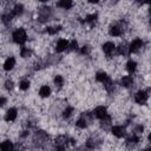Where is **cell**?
<instances>
[{
    "mask_svg": "<svg viewBox=\"0 0 151 151\" xmlns=\"http://www.w3.org/2000/svg\"><path fill=\"white\" fill-rule=\"evenodd\" d=\"M26 38H27V35H26V32H25V29H22V28H19V29H17V31H14V33H13V40H14V42H17V44H24L25 41H26Z\"/></svg>",
    "mask_w": 151,
    "mask_h": 151,
    "instance_id": "cell-1",
    "label": "cell"
},
{
    "mask_svg": "<svg viewBox=\"0 0 151 151\" xmlns=\"http://www.w3.org/2000/svg\"><path fill=\"white\" fill-rule=\"evenodd\" d=\"M147 97H149L147 92H145V91H138L136 93V96H134V100L138 104H145V101L147 100Z\"/></svg>",
    "mask_w": 151,
    "mask_h": 151,
    "instance_id": "cell-2",
    "label": "cell"
},
{
    "mask_svg": "<svg viewBox=\"0 0 151 151\" xmlns=\"http://www.w3.org/2000/svg\"><path fill=\"white\" fill-rule=\"evenodd\" d=\"M143 41L140 40V39H134L132 42H131V45H130V47H129V50H130V52H138L142 47H143Z\"/></svg>",
    "mask_w": 151,
    "mask_h": 151,
    "instance_id": "cell-3",
    "label": "cell"
},
{
    "mask_svg": "<svg viewBox=\"0 0 151 151\" xmlns=\"http://www.w3.org/2000/svg\"><path fill=\"white\" fill-rule=\"evenodd\" d=\"M94 117H97L98 119H104L106 116H107V113H106V109L104 107V106H98L96 110H94Z\"/></svg>",
    "mask_w": 151,
    "mask_h": 151,
    "instance_id": "cell-4",
    "label": "cell"
},
{
    "mask_svg": "<svg viewBox=\"0 0 151 151\" xmlns=\"http://www.w3.org/2000/svg\"><path fill=\"white\" fill-rule=\"evenodd\" d=\"M67 47H68V41L65 40V39H60V40L57 42L55 50H57V52H63V51H65Z\"/></svg>",
    "mask_w": 151,
    "mask_h": 151,
    "instance_id": "cell-5",
    "label": "cell"
},
{
    "mask_svg": "<svg viewBox=\"0 0 151 151\" xmlns=\"http://www.w3.org/2000/svg\"><path fill=\"white\" fill-rule=\"evenodd\" d=\"M17 118V110L15 109H9L7 110L6 114H5V120L6 122H13Z\"/></svg>",
    "mask_w": 151,
    "mask_h": 151,
    "instance_id": "cell-6",
    "label": "cell"
},
{
    "mask_svg": "<svg viewBox=\"0 0 151 151\" xmlns=\"http://www.w3.org/2000/svg\"><path fill=\"white\" fill-rule=\"evenodd\" d=\"M14 65H15V59L13 57H9V58L6 59V61L4 64V70L5 71H9V70H12L14 67Z\"/></svg>",
    "mask_w": 151,
    "mask_h": 151,
    "instance_id": "cell-7",
    "label": "cell"
},
{
    "mask_svg": "<svg viewBox=\"0 0 151 151\" xmlns=\"http://www.w3.org/2000/svg\"><path fill=\"white\" fill-rule=\"evenodd\" d=\"M114 48H116V46H114V44L111 42V41H107V42H105V44L103 45V51H104L106 54H111V53L114 51Z\"/></svg>",
    "mask_w": 151,
    "mask_h": 151,
    "instance_id": "cell-8",
    "label": "cell"
},
{
    "mask_svg": "<svg viewBox=\"0 0 151 151\" xmlns=\"http://www.w3.org/2000/svg\"><path fill=\"white\" fill-rule=\"evenodd\" d=\"M0 150L1 151H13V144L11 140H5L0 144Z\"/></svg>",
    "mask_w": 151,
    "mask_h": 151,
    "instance_id": "cell-9",
    "label": "cell"
},
{
    "mask_svg": "<svg viewBox=\"0 0 151 151\" xmlns=\"http://www.w3.org/2000/svg\"><path fill=\"white\" fill-rule=\"evenodd\" d=\"M112 133H113L116 137L120 138V137H123V136L125 134V131H124V129H123L122 126H113V127H112Z\"/></svg>",
    "mask_w": 151,
    "mask_h": 151,
    "instance_id": "cell-10",
    "label": "cell"
},
{
    "mask_svg": "<svg viewBox=\"0 0 151 151\" xmlns=\"http://www.w3.org/2000/svg\"><path fill=\"white\" fill-rule=\"evenodd\" d=\"M39 94H40V97H42V98H45V97H48L50 94H51V88L48 87V86H41L40 87V90H39Z\"/></svg>",
    "mask_w": 151,
    "mask_h": 151,
    "instance_id": "cell-11",
    "label": "cell"
},
{
    "mask_svg": "<svg viewBox=\"0 0 151 151\" xmlns=\"http://www.w3.org/2000/svg\"><path fill=\"white\" fill-rule=\"evenodd\" d=\"M136 68H137V63L133 61V60H129L127 64H126V70H127V72H129V73H133V72L136 71Z\"/></svg>",
    "mask_w": 151,
    "mask_h": 151,
    "instance_id": "cell-12",
    "label": "cell"
},
{
    "mask_svg": "<svg viewBox=\"0 0 151 151\" xmlns=\"http://www.w3.org/2000/svg\"><path fill=\"white\" fill-rule=\"evenodd\" d=\"M132 83H133V80H132V77H130V76L123 77V78H122V80H120V84H122L123 86H125V87L131 86V85H132Z\"/></svg>",
    "mask_w": 151,
    "mask_h": 151,
    "instance_id": "cell-13",
    "label": "cell"
},
{
    "mask_svg": "<svg viewBox=\"0 0 151 151\" xmlns=\"http://www.w3.org/2000/svg\"><path fill=\"white\" fill-rule=\"evenodd\" d=\"M110 34L113 37H119L122 34V28L119 26H111L110 27Z\"/></svg>",
    "mask_w": 151,
    "mask_h": 151,
    "instance_id": "cell-14",
    "label": "cell"
},
{
    "mask_svg": "<svg viewBox=\"0 0 151 151\" xmlns=\"http://www.w3.org/2000/svg\"><path fill=\"white\" fill-rule=\"evenodd\" d=\"M96 79L98 80V81H100V83H106L107 80H109V77H107V74L105 73V72H98L97 73V76H96Z\"/></svg>",
    "mask_w": 151,
    "mask_h": 151,
    "instance_id": "cell-15",
    "label": "cell"
},
{
    "mask_svg": "<svg viewBox=\"0 0 151 151\" xmlns=\"http://www.w3.org/2000/svg\"><path fill=\"white\" fill-rule=\"evenodd\" d=\"M57 5H58L59 7H63V8H65V9H68V8L72 7V1H70V0H61V1H59Z\"/></svg>",
    "mask_w": 151,
    "mask_h": 151,
    "instance_id": "cell-16",
    "label": "cell"
},
{
    "mask_svg": "<svg viewBox=\"0 0 151 151\" xmlns=\"http://www.w3.org/2000/svg\"><path fill=\"white\" fill-rule=\"evenodd\" d=\"M22 9H24V6L21 4H17L12 11V15H19L22 13Z\"/></svg>",
    "mask_w": 151,
    "mask_h": 151,
    "instance_id": "cell-17",
    "label": "cell"
},
{
    "mask_svg": "<svg viewBox=\"0 0 151 151\" xmlns=\"http://www.w3.org/2000/svg\"><path fill=\"white\" fill-rule=\"evenodd\" d=\"M20 54H21L22 58H27V57L31 55V51H29L27 47H22L21 51H20Z\"/></svg>",
    "mask_w": 151,
    "mask_h": 151,
    "instance_id": "cell-18",
    "label": "cell"
},
{
    "mask_svg": "<svg viewBox=\"0 0 151 151\" xmlns=\"http://www.w3.org/2000/svg\"><path fill=\"white\" fill-rule=\"evenodd\" d=\"M19 87L21 88V90H27L28 87H29V81L28 80H21L20 81V84H19Z\"/></svg>",
    "mask_w": 151,
    "mask_h": 151,
    "instance_id": "cell-19",
    "label": "cell"
},
{
    "mask_svg": "<svg viewBox=\"0 0 151 151\" xmlns=\"http://www.w3.org/2000/svg\"><path fill=\"white\" fill-rule=\"evenodd\" d=\"M59 29H60V26H57V27H47L46 28L47 33H50V34H55Z\"/></svg>",
    "mask_w": 151,
    "mask_h": 151,
    "instance_id": "cell-20",
    "label": "cell"
},
{
    "mask_svg": "<svg viewBox=\"0 0 151 151\" xmlns=\"http://www.w3.org/2000/svg\"><path fill=\"white\" fill-rule=\"evenodd\" d=\"M63 83H64V78H63L61 76H57V77L54 78V84L58 85L59 87L63 85Z\"/></svg>",
    "mask_w": 151,
    "mask_h": 151,
    "instance_id": "cell-21",
    "label": "cell"
},
{
    "mask_svg": "<svg viewBox=\"0 0 151 151\" xmlns=\"http://www.w3.org/2000/svg\"><path fill=\"white\" fill-rule=\"evenodd\" d=\"M86 125H87V124H86V120H85L84 118H80V119L77 122V126L80 127V129H85Z\"/></svg>",
    "mask_w": 151,
    "mask_h": 151,
    "instance_id": "cell-22",
    "label": "cell"
},
{
    "mask_svg": "<svg viewBox=\"0 0 151 151\" xmlns=\"http://www.w3.org/2000/svg\"><path fill=\"white\" fill-rule=\"evenodd\" d=\"M72 111H73V109L72 107H67L66 110H64V113H63V116L66 118V117H70L71 116V113H72Z\"/></svg>",
    "mask_w": 151,
    "mask_h": 151,
    "instance_id": "cell-23",
    "label": "cell"
},
{
    "mask_svg": "<svg viewBox=\"0 0 151 151\" xmlns=\"http://www.w3.org/2000/svg\"><path fill=\"white\" fill-rule=\"evenodd\" d=\"M127 142H129V144H136L138 142V137L137 136H132L131 138L127 139Z\"/></svg>",
    "mask_w": 151,
    "mask_h": 151,
    "instance_id": "cell-24",
    "label": "cell"
},
{
    "mask_svg": "<svg viewBox=\"0 0 151 151\" xmlns=\"http://www.w3.org/2000/svg\"><path fill=\"white\" fill-rule=\"evenodd\" d=\"M118 52H119L120 54H126V53H127V51H126V47H125V46H123V45L119 47Z\"/></svg>",
    "mask_w": 151,
    "mask_h": 151,
    "instance_id": "cell-25",
    "label": "cell"
},
{
    "mask_svg": "<svg viewBox=\"0 0 151 151\" xmlns=\"http://www.w3.org/2000/svg\"><path fill=\"white\" fill-rule=\"evenodd\" d=\"M96 18H97V14H91V15L86 17V20L87 21H93V20H96Z\"/></svg>",
    "mask_w": 151,
    "mask_h": 151,
    "instance_id": "cell-26",
    "label": "cell"
},
{
    "mask_svg": "<svg viewBox=\"0 0 151 151\" xmlns=\"http://www.w3.org/2000/svg\"><path fill=\"white\" fill-rule=\"evenodd\" d=\"M5 85H6V88H7V90H12V88H13V83H12L11 80H7Z\"/></svg>",
    "mask_w": 151,
    "mask_h": 151,
    "instance_id": "cell-27",
    "label": "cell"
},
{
    "mask_svg": "<svg viewBox=\"0 0 151 151\" xmlns=\"http://www.w3.org/2000/svg\"><path fill=\"white\" fill-rule=\"evenodd\" d=\"M77 46H78L77 41H76V40H73V41L71 42V45H70V48H71V50H74V48H77Z\"/></svg>",
    "mask_w": 151,
    "mask_h": 151,
    "instance_id": "cell-28",
    "label": "cell"
},
{
    "mask_svg": "<svg viewBox=\"0 0 151 151\" xmlns=\"http://www.w3.org/2000/svg\"><path fill=\"white\" fill-rule=\"evenodd\" d=\"M6 104V99L4 97H0V106H4Z\"/></svg>",
    "mask_w": 151,
    "mask_h": 151,
    "instance_id": "cell-29",
    "label": "cell"
},
{
    "mask_svg": "<svg viewBox=\"0 0 151 151\" xmlns=\"http://www.w3.org/2000/svg\"><path fill=\"white\" fill-rule=\"evenodd\" d=\"M81 53H88V46H84V48H81Z\"/></svg>",
    "mask_w": 151,
    "mask_h": 151,
    "instance_id": "cell-30",
    "label": "cell"
},
{
    "mask_svg": "<svg viewBox=\"0 0 151 151\" xmlns=\"http://www.w3.org/2000/svg\"><path fill=\"white\" fill-rule=\"evenodd\" d=\"M145 151H151V149H150V147H147V149H146Z\"/></svg>",
    "mask_w": 151,
    "mask_h": 151,
    "instance_id": "cell-31",
    "label": "cell"
},
{
    "mask_svg": "<svg viewBox=\"0 0 151 151\" xmlns=\"http://www.w3.org/2000/svg\"><path fill=\"white\" fill-rule=\"evenodd\" d=\"M58 151H64V150H63V149H59V150H58Z\"/></svg>",
    "mask_w": 151,
    "mask_h": 151,
    "instance_id": "cell-32",
    "label": "cell"
}]
</instances>
